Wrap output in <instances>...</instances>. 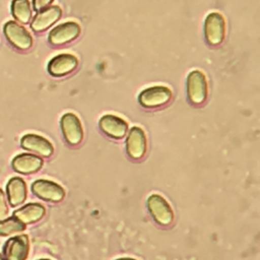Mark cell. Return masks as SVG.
<instances>
[{
  "mask_svg": "<svg viewBox=\"0 0 260 260\" xmlns=\"http://www.w3.org/2000/svg\"><path fill=\"white\" fill-rule=\"evenodd\" d=\"M0 260H5V259H4V257H3L1 254H0Z\"/></svg>",
  "mask_w": 260,
  "mask_h": 260,
  "instance_id": "23",
  "label": "cell"
},
{
  "mask_svg": "<svg viewBox=\"0 0 260 260\" xmlns=\"http://www.w3.org/2000/svg\"><path fill=\"white\" fill-rule=\"evenodd\" d=\"M80 34V25L75 21H66L56 25L49 32V42L52 45H63L76 39Z\"/></svg>",
  "mask_w": 260,
  "mask_h": 260,
  "instance_id": "10",
  "label": "cell"
},
{
  "mask_svg": "<svg viewBox=\"0 0 260 260\" xmlns=\"http://www.w3.org/2000/svg\"><path fill=\"white\" fill-rule=\"evenodd\" d=\"M46 213L45 207L40 203H27L13 212V215L22 224H30L39 221Z\"/></svg>",
  "mask_w": 260,
  "mask_h": 260,
  "instance_id": "16",
  "label": "cell"
},
{
  "mask_svg": "<svg viewBox=\"0 0 260 260\" xmlns=\"http://www.w3.org/2000/svg\"><path fill=\"white\" fill-rule=\"evenodd\" d=\"M52 4V1L51 0H35L32 2V5H34V8L35 10H42L48 6H50Z\"/></svg>",
  "mask_w": 260,
  "mask_h": 260,
  "instance_id": "21",
  "label": "cell"
},
{
  "mask_svg": "<svg viewBox=\"0 0 260 260\" xmlns=\"http://www.w3.org/2000/svg\"><path fill=\"white\" fill-rule=\"evenodd\" d=\"M147 208L152 218L160 225L167 226L173 222L174 212L168 201L158 194H152L147 198Z\"/></svg>",
  "mask_w": 260,
  "mask_h": 260,
  "instance_id": "3",
  "label": "cell"
},
{
  "mask_svg": "<svg viewBox=\"0 0 260 260\" xmlns=\"http://www.w3.org/2000/svg\"><path fill=\"white\" fill-rule=\"evenodd\" d=\"M11 11L16 20L27 23L31 16L30 2L27 0H15L11 3Z\"/></svg>",
  "mask_w": 260,
  "mask_h": 260,
  "instance_id": "18",
  "label": "cell"
},
{
  "mask_svg": "<svg viewBox=\"0 0 260 260\" xmlns=\"http://www.w3.org/2000/svg\"><path fill=\"white\" fill-rule=\"evenodd\" d=\"M172 95V90L169 87L154 85L143 89L138 96V102L144 108H157L169 103Z\"/></svg>",
  "mask_w": 260,
  "mask_h": 260,
  "instance_id": "4",
  "label": "cell"
},
{
  "mask_svg": "<svg viewBox=\"0 0 260 260\" xmlns=\"http://www.w3.org/2000/svg\"><path fill=\"white\" fill-rule=\"evenodd\" d=\"M116 260H135V259H132V258H119V259H116Z\"/></svg>",
  "mask_w": 260,
  "mask_h": 260,
  "instance_id": "22",
  "label": "cell"
},
{
  "mask_svg": "<svg viewBox=\"0 0 260 260\" xmlns=\"http://www.w3.org/2000/svg\"><path fill=\"white\" fill-rule=\"evenodd\" d=\"M39 260H49V259H39Z\"/></svg>",
  "mask_w": 260,
  "mask_h": 260,
  "instance_id": "24",
  "label": "cell"
},
{
  "mask_svg": "<svg viewBox=\"0 0 260 260\" xmlns=\"http://www.w3.org/2000/svg\"><path fill=\"white\" fill-rule=\"evenodd\" d=\"M6 193L8 202L12 207H15L24 202L26 198V184L19 177L11 178L6 185Z\"/></svg>",
  "mask_w": 260,
  "mask_h": 260,
  "instance_id": "17",
  "label": "cell"
},
{
  "mask_svg": "<svg viewBox=\"0 0 260 260\" xmlns=\"http://www.w3.org/2000/svg\"><path fill=\"white\" fill-rule=\"evenodd\" d=\"M22 148L36 152L42 156L48 157L53 154L54 146L53 144L45 137L38 134H25L20 140Z\"/></svg>",
  "mask_w": 260,
  "mask_h": 260,
  "instance_id": "13",
  "label": "cell"
},
{
  "mask_svg": "<svg viewBox=\"0 0 260 260\" xmlns=\"http://www.w3.org/2000/svg\"><path fill=\"white\" fill-rule=\"evenodd\" d=\"M147 148L146 135L142 128L133 126L126 138V151L127 154L133 159H140L144 156Z\"/></svg>",
  "mask_w": 260,
  "mask_h": 260,
  "instance_id": "9",
  "label": "cell"
},
{
  "mask_svg": "<svg viewBox=\"0 0 260 260\" xmlns=\"http://www.w3.org/2000/svg\"><path fill=\"white\" fill-rule=\"evenodd\" d=\"M187 94L189 101L194 105L203 104L208 94V82L201 70H192L187 76Z\"/></svg>",
  "mask_w": 260,
  "mask_h": 260,
  "instance_id": "1",
  "label": "cell"
},
{
  "mask_svg": "<svg viewBox=\"0 0 260 260\" xmlns=\"http://www.w3.org/2000/svg\"><path fill=\"white\" fill-rule=\"evenodd\" d=\"M4 34L9 43L19 50H27L32 45L30 34L16 21H7L4 24Z\"/></svg>",
  "mask_w": 260,
  "mask_h": 260,
  "instance_id": "7",
  "label": "cell"
},
{
  "mask_svg": "<svg viewBox=\"0 0 260 260\" xmlns=\"http://www.w3.org/2000/svg\"><path fill=\"white\" fill-rule=\"evenodd\" d=\"M204 36L211 46L219 45L225 37V20L222 14L212 11L204 20Z\"/></svg>",
  "mask_w": 260,
  "mask_h": 260,
  "instance_id": "2",
  "label": "cell"
},
{
  "mask_svg": "<svg viewBox=\"0 0 260 260\" xmlns=\"http://www.w3.org/2000/svg\"><path fill=\"white\" fill-rule=\"evenodd\" d=\"M43 159L31 153H20L12 159V168L20 174H32L38 172L43 166Z\"/></svg>",
  "mask_w": 260,
  "mask_h": 260,
  "instance_id": "15",
  "label": "cell"
},
{
  "mask_svg": "<svg viewBox=\"0 0 260 260\" xmlns=\"http://www.w3.org/2000/svg\"><path fill=\"white\" fill-rule=\"evenodd\" d=\"M60 126L65 140L71 145L79 144L83 139V128L79 118L73 113H65L60 119Z\"/></svg>",
  "mask_w": 260,
  "mask_h": 260,
  "instance_id": "5",
  "label": "cell"
},
{
  "mask_svg": "<svg viewBox=\"0 0 260 260\" xmlns=\"http://www.w3.org/2000/svg\"><path fill=\"white\" fill-rule=\"evenodd\" d=\"M29 252V241L26 235H18L10 238L3 246L5 260H25Z\"/></svg>",
  "mask_w": 260,
  "mask_h": 260,
  "instance_id": "8",
  "label": "cell"
},
{
  "mask_svg": "<svg viewBox=\"0 0 260 260\" xmlns=\"http://www.w3.org/2000/svg\"><path fill=\"white\" fill-rule=\"evenodd\" d=\"M8 206L6 202V197L2 189H0V220H3L7 217Z\"/></svg>",
  "mask_w": 260,
  "mask_h": 260,
  "instance_id": "20",
  "label": "cell"
},
{
  "mask_svg": "<svg viewBox=\"0 0 260 260\" xmlns=\"http://www.w3.org/2000/svg\"><path fill=\"white\" fill-rule=\"evenodd\" d=\"M31 191L39 198L50 202H60L65 197V190L59 184L45 179L35 181Z\"/></svg>",
  "mask_w": 260,
  "mask_h": 260,
  "instance_id": "6",
  "label": "cell"
},
{
  "mask_svg": "<svg viewBox=\"0 0 260 260\" xmlns=\"http://www.w3.org/2000/svg\"><path fill=\"white\" fill-rule=\"evenodd\" d=\"M78 65L77 58L69 53L59 54L53 57L48 64V71L51 75L60 77L73 71Z\"/></svg>",
  "mask_w": 260,
  "mask_h": 260,
  "instance_id": "12",
  "label": "cell"
},
{
  "mask_svg": "<svg viewBox=\"0 0 260 260\" xmlns=\"http://www.w3.org/2000/svg\"><path fill=\"white\" fill-rule=\"evenodd\" d=\"M62 9L58 5H50L40 11L34 16L30 27L35 31H42L47 29L55 23L61 16Z\"/></svg>",
  "mask_w": 260,
  "mask_h": 260,
  "instance_id": "14",
  "label": "cell"
},
{
  "mask_svg": "<svg viewBox=\"0 0 260 260\" xmlns=\"http://www.w3.org/2000/svg\"><path fill=\"white\" fill-rule=\"evenodd\" d=\"M99 126L106 135L115 139L123 138L128 131L127 122L124 119L112 114H107L101 117Z\"/></svg>",
  "mask_w": 260,
  "mask_h": 260,
  "instance_id": "11",
  "label": "cell"
},
{
  "mask_svg": "<svg viewBox=\"0 0 260 260\" xmlns=\"http://www.w3.org/2000/svg\"><path fill=\"white\" fill-rule=\"evenodd\" d=\"M25 229V225L22 224L14 216L6 217L3 220H0V236H10L12 234L20 233Z\"/></svg>",
  "mask_w": 260,
  "mask_h": 260,
  "instance_id": "19",
  "label": "cell"
}]
</instances>
